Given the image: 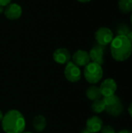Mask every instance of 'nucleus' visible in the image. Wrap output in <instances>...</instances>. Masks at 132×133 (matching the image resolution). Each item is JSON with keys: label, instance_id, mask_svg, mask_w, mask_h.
<instances>
[{"label": "nucleus", "instance_id": "2eb2a0df", "mask_svg": "<svg viewBox=\"0 0 132 133\" xmlns=\"http://www.w3.org/2000/svg\"><path fill=\"white\" fill-rule=\"evenodd\" d=\"M118 6L123 13L132 12V0H119Z\"/></svg>", "mask_w": 132, "mask_h": 133}, {"label": "nucleus", "instance_id": "9d476101", "mask_svg": "<svg viewBox=\"0 0 132 133\" xmlns=\"http://www.w3.org/2000/svg\"><path fill=\"white\" fill-rule=\"evenodd\" d=\"M53 58L55 62L60 65L67 64L71 58L70 51L65 48H60L56 49L53 53Z\"/></svg>", "mask_w": 132, "mask_h": 133}, {"label": "nucleus", "instance_id": "c85d7f7f", "mask_svg": "<svg viewBox=\"0 0 132 133\" xmlns=\"http://www.w3.org/2000/svg\"><path fill=\"white\" fill-rule=\"evenodd\" d=\"M131 24H132V13H131Z\"/></svg>", "mask_w": 132, "mask_h": 133}, {"label": "nucleus", "instance_id": "9b49d317", "mask_svg": "<svg viewBox=\"0 0 132 133\" xmlns=\"http://www.w3.org/2000/svg\"><path fill=\"white\" fill-rule=\"evenodd\" d=\"M103 124L102 119L98 116H93L87 119L86 127L88 131L92 133H96L100 132L103 128Z\"/></svg>", "mask_w": 132, "mask_h": 133}, {"label": "nucleus", "instance_id": "5701e85b", "mask_svg": "<svg viewBox=\"0 0 132 133\" xmlns=\"http://www.w3.org/2000/svg\"><path fill=\"white\" fill-rule=\"evenodd\" d=\"M78 2H82V3H86V2H90L91 0H77Z\"/></svg>", "mask_w": 132, "mask_h": 133}, {"label": "nucleus", "instance_id": "f8f14e48", "mask_svg": "<svg viewBox=\"0 0 132 133\" xmlns=\"http://www.w3.org/2000/svg\"><path fill=\"white\" fill-rule=\"evenodd\" d=\"M124 111V106L121 103V101L117 102L115 104L110 105V106H107L105 108V111L111 116L117 117L121 115V113Z\"/></svg>", "mask_w": 132, "mask_h": 133}, {"label": "nucleus", "instance_id": "1a4fd4ad", "mask_svg": "<svg viewBox=\"0 0 132 133\" xmlns=\"http://www.w3.org/2000/svg\"><path fill=\"white\" fill-rule=\"evenodd\" d=\"M72 62L78 65L79 67L80 66H86L90 62V58L89 52L84 50H78L72 56Z\"/></svg>", "mask_w": 132, "mask_h": 133}, {"label": "nucleus", "instance_id": "dca6fc26", "mask_svg": "<svg viewBox=\"0 0 132 133\" xmlns=\"http://www.w3.org/2000/svg\"><path fill=\"white\" fill-rule=\"evenodd\" d=\"M91 108H92L93 112L99 114V113H102L103 111H105L106 105L104 104L103 100L101 98V99L94 101L91 105Z\"/></svg>", "mask_w": 132, "mask_h": 133}, {"label": "nucleus", "instance_id": "a878e982", "mask_svg": "<svg viewBox=\"0 0 132 133\" xmlns=\"http://www.w3.org/2000/svg\"><path fill=\"white\" fill-rule=\"evenodd\" d=\"M81 133H92V132H90L89 131H88V130L86 129H83V130L82 131V132Z\"/></svg>", "mask_w": 132, "mask_h": 133}, {"label": "nucleus", "instance_id": "4be33fe9", "mask_svg": "<svg viewBox=\"0 0 132 133\" xmlns=\"http://www.w3.org/2000/svg\"><path fill=\"white\" fill-rule=\"evenodd\" d=\"M127 37H128V40L130 41V42L131 43V44H132V31H131V32L128 34V35Z\"/></svg>", "mask_w": 132, "mask_h": 133}, {"label": "nucleus", "instance_id": "0eeeda50", "mask_svg": "<svg viewBox=\"0 0 132 133\" xmlns=\"http://www.w3.org/2000/svg\"><path fill=\"white\" fill-rule=\"evenodd\" d=\"M117 89V85L114 79L108 78L102 82L100 87L101 94L103 97L115 94Z\"/></svg>", "mask_w": 132, "mask_h": 133}, {"label": "nucleus", "instance_id": "cd10ccee", "mask_svg": "<svg viewBox=\"0 0 132 133\" xmlns=\"http://www.w3.org/2000/svg\"><path fill=\"white\" fill-rule=\"evenodd\" d=\"M22 133H32L31 132H26V131H23Z\"/></svg>", "mask_w": 132, "mask_h": 133}, {"label": "nucleus", "instance_id": "423d86ee", "mask_svg": "<svg viewBox=\"0 0 132 133\" xmlns=\"http://www.w3.org/2000/svg\"><path fill=\"white\" fill-rule=\"evenodd\" d=\"M5 16L9 20H16L20 18L23 13L22 7L17 3H10L5 7Z\"/></svg>", "mask_w": 132, "mask_h": 133}, {"label": "nucleus", "instance_id": "aec40b11", "mask_svg": "<svg viewBox=\"0 0 132 133\" xmlns=\"http://www.w3.org/2000/svg\"><path fill=\"white\" fill-rule=\"evenodd\" d=\"M11 1L12 0H0V5L5 7L6 5H8L9 4L11 3Z\"/></svg>", "mask_w": 132, "mask_h": 133}, {"label": "nucleus", "instance_id": "6e6552de", "mask_svg": "<svg viewBox=\"0 0 132 133\" xmlns=\"http://www.w3.org/2000/svg\"><path fill=\"white\" fill-rule=\"evenodd\" d=\"M104 53L105 46H102L97 44L96 45L93 46L89 52L90 61L102 65L104 62Z\"/></svg>", "mask_w": 132, "mask_h": 133}, {"label": "nucleus", "instance_id": "6ab92c4d", "mask_svg": "<svg viewBox=\"0 0 132 133\" xmlns=\"http://www.w3.org/2000/svg\"><path fill=\"white\" fill-rule=\"evenodd\" d=\"M100 133H116L114 129L110 125H105L100 130Z\"/></svg>", "mask_w": 132, "mask_h": 133}, {"label": "nucleus", "instance_id": "b1692460", "mask_svg": "<svg viewBox=\"0 0 132 133\" xmlns=\"http://www.w3.org/2000/svg\"><path fill=\"white\" fill-rule=\"evenodd\" d=\"M117 133H132L131 132L128 131V130H122V131H120L119 132Z\"/></svg>", "mask_w": 132, "mask_h": 133}, {"label": "nucleus", "instance_id": "f3484780", "mask_svg": "<svg viewBox=\"0 0 132 133\" xmlns=\"http://www.w3.org/2000/svg\"><path fill=\"white\" fill-rule=\"evenodd\" d=\"M116 31H117V35H121V36H128V34L131 32L129 26L126 25L125 23L118 25L116 28Z\"/></svg>", "mask_w": 132, "mask_h": 133}, {"label": "nucleus", "instance_id": "a211bd4d", "mask_svg": "<svg viewBox=\"0 0 132 133\" xmlns=\"http://www.w3.org/2000/svg\"><path fill=\"white\" fill-rule=\"evenodd\" d=\"M103 100L104 101V104H105L106 107L107 106H110V105L115 104L117 102L121 101L120 98L117 95H115V94L111 95V96H108V97H105L103 98Z\"/></svg>", "mask_w": 132, "mask_h": 133}, {"label": "nucleus", "instance_id": "7ed1b4c3", "mask_svg": "<svg viewBox=\"0 0 132 133\" xmlns=\"http://www.w3.org/2000/svg\"><path fill=\"white\" fill-rule=\"evenodd\" d=\"M83 73L84 77L88 83L91 84H96L103 78V70L100 65L90 62L85 66Z\"/></svg>", "mask_w": 132, "mask_h": 133}, {"label": "nucleus", "instance_id": "4468645a", "mask_svg": "<svg viewBox=\"0 0 132 133\" xmlns=\"http://www.w3.org/2000/svg\"><path fill=\"white\" fill-rule=\"evenodd\" d=\"M86 97L90 101H96L102 98V94L100 90V87L96 86H91L86 90Z\"/></svg>", "mask_w": 132, "mask_h": 133}, {"label": "nucleus", "instance_id": "ddd939ff", "mask_svg": "<svg viewBox=\"0 0 132 133\" xmlns=\"http://www.w3.org/2000/svg\"><path fill=\"white\" fill-rule=\"evenodd\" d=\"M33 127L37 132H43L47 126V120L43 115H37L33 120Z\"/></svg>", "mask_w": 132, "mask_h": 133}, {"label": "nucleus", "instance_id": "412c9836", "mask_svg": "<svg viewBox=\"0 0 132 133\" xmlns=\"http://www.w3.org/2000/svg\"><path fill=\"white\" fill-rule=\"evenodd\" d=\"M128 113H129V115H131V117L132 118V102L131 103V104L129 105V107H128Z\"/></svg>", "mask_w": 132, "mask_h": 133}, {"label": "nucleus", "instance_id": "393cba45", "mask_svg": "<svg viewBox=\"0 0 132 133\" xmlns=\"http://www.w3.org/2000/svg\"><path fill=\"white\" fill-rule=\"evenodd\" d=\"M4 10H5V7L0 5V14H1V13H3V12H4Z\"/></svg>", "mask_w": 132, "mask_h": 133}, {"label": "nucleus", "instance_id": "20e7f679", "mask_svg": "<svg viewBox=\"0 0 132 133\" xmlns=\"http://www.w3.org/2000/svg\"><path fill=\"white\" fill-rule=\"evenodd\" d=\"M95 39L98 44L107 46L114 39V33L107 27H100L95 33Z\"/></svg>", "mask_w": 132, "mask_h": 133}, {"label": "nucleus", "instance_id": "f03ea898", "mask_svg": "<svg viewBox=\"0 0 132 133\" xmlns=\"http://www.w3.org/2000/svg\"><path fill=\"white\" fill-rule=\"evenodd\" d=\"M112 58L117 62L126 61L132 53V44L127 36L117 35L110 43Z\"/></svg>", "mask_w": 132, "mask_h": 133}, {"label": "nucleus", "instance_id": "bb28decb", "mask_svg": "<svg viewBox=\"0 0 132 133\" xmlns=\"http://www.w3.org/2000/svg\"><path fill=\"white\" fill-rule=\"evenodd\" d=\"M2 117H3V115H2V112L0 111V122H2Z\"/></svg>", "mask_w": 132, "mask_h": 133}, {"label": "nucleus", "instance_id": "39448f33", "mask_svg": "<svg viewBox=\"0 0 132 133\" xmlns=\"http://www.w3.org/2000/svg\"><path fill=\"white\" fill-rule=\"evenodd\" d=\"M64 74L67 80L72 83H76L81 79L80 68L71 61L66 64Z\"/></svg>", "mask_w": 132, "mask_h": 133}, {"label": "nucleus", "instance_id": "f257e3e1", "mask_svg": "<svg viewBox=\"0 0 132 133\" xmlns=\"http://www.w3.org/2000/svg\"><path fill=\"white\" fill-rule=\"evenodd\" d=\"M2 128L5 133H22L25 131L26 119L17 110H10L3 115Z\"/></svg>", "mask_w": 132, "mask_h": 133}]
</instances>
